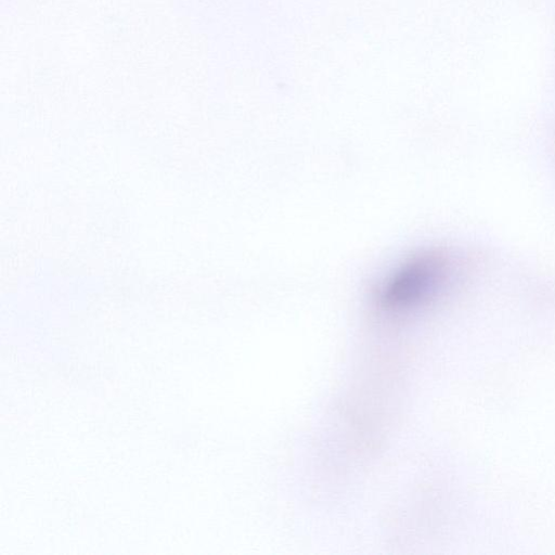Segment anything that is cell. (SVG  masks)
Listing matches in <instances>:
<instances>
[{
    "mask_svg": "<svg viewBox=\"0 0 555 555\" xmlns=\"http://www.w3.org/2000/svg\"><path fill=\"white\" fill-rule=\"evenodd\" d=\"M462 264L454 256L428 253L403 263L383 284L379 306L401 312L435 300L459 283Z\"/></svg>",
    "mask_w": 555,
    "mask_h": 555,
    "instance_id": "cell-1",
    "label": "cell"
}]
</instances>
